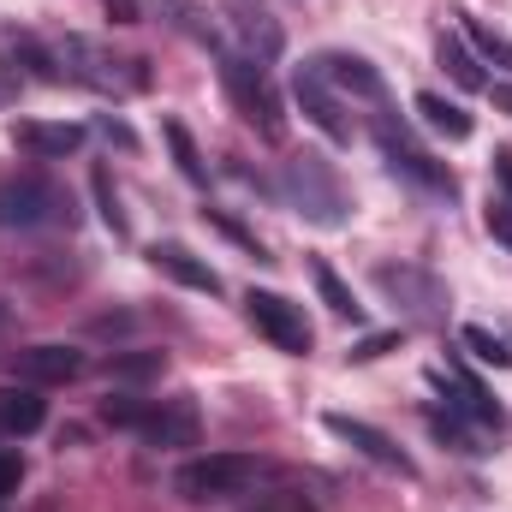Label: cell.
<instances>
[{
	"label": "cell",
	"mask_w": 512,
	"mask_h": 512,
	"mask_svg": "<svg viewBox=\"0 0 512 512\" xmlns=\"http://www.w3.org/2000/svg\"><path fill=\"white\" fill-rule=\"evenodd\" d=\"M78 221V197L24 167V173H0V233H42V227H72Z\"/></svg>",
	"instance_id": "1"
},
{
	"label": "cell",
	"mask_w": 512,
	"mask_h": 512,
	"mask_svg": "<svg viewBox=\"0 0 512 512\" xmlns=\"http://www.w3.org/2000/svg\"><path fill=\"white\" fill-rule=\"evenodd\" d=\"M280 191H286V203L310 221V227H346L352 221V197H346V185H340V173H334V161L322 155V149H304V155H292L286 167H280Z\"/></svg>",
	"instance_id": "2"
},
{
	"label": "cell",
	"mask_w": 512,
	"mask_h": 512,
	"mask_svg": "<svg viewBox=\"0 0 512 512\" xmlns=\"http://www.w3.org/2000/svg\"><path fill=\"white\" fill-rule=\"evenodd\" d=\"M256 477H262V459L256 453H197L173 471V495L191 501V507H209V501H239L251 495Z\"/></svg>",
	"instance_id": "3"
},
{
	"label": "cell",
	"mask_w": 512,
	"mask_h": 512,
	"mask_svg": "<svg viewBox=\"0 0 512 512\" xmlns=\"http://www.w3.org/2000/svg\"><path fill=\"white\" fill-rule=\"evenodd\" d=\"M54 60H60V72H66V84L102 90V96L149 90V66H143V60H120V54H108V48L90 42V36H66V42L54 48Z\"/></svg>",
	"instance_id": "4"
},
{
	"label": "cell",
	"mask_w": 512,
	"mask_h": 512,
	"mask_svg": "<svg viewBox=\"0 0 512 512\" xmlns=\"http://www.w3.org/2000/svg\"><path fill=\"white\" fill-rule=\"evenodd\" d=\"M376 143H382V155H387V167L399 173V179H411L417 191H429V197H459V179H453V167L447 161H435L417 137H411V126L393 114V108H382L376 114Z\"/></svg>",
	"instance_id": "5"
},
{
	"label": "cell",
	"mask_w": 512,
	"mask_h": 512,
	"mask_svg": "<svg viewBox=\"0 0 512 512\" xmlns=\"http://www.w3.org/2000/svg\"><path fill=\"white\" fill-rule=\"evenodd\" d=\"M221 90H227L233 114H239L245 126H256L268 143L286 137V108H280V96H274V84L262 78L256 60H245V54H221Z\"/></svg>",
	"instance_id": "6"
},
{
	"label": "cell",
	"mask_w": 512,
	"mask_h": 512,
	"mask_svg": "<svg viewBox=\"0 0 512 512\" xmlns=\"http://www.w3.org/2000/svg\"><path fill=\"white\" fill-rule=\"evenodd\" d=\"M376 286H382V298L399 304V316L417 322V328H441L447 310H453L447 286L429 268H417V262H376Z\"/></svg>",
	"instance_id": "7"
},
{
	"label": "cell",
	"mask_w": 512,
	"mask_h": 512,
	"mask_svg": "<svg viewBox=\"0 0 512 512\" xmlns=\"http://www.w3.org/2000/svg\"><path fill=\"white\" fill-rule=\"evenodd\" d=\"M245 316H251V328L274 346V352L310 358L316 334H310V316H304L292 298H280V292H268V286H251V292H245Z\"/></svg>",
	"instance_id": "8"
},
{
	"label": "cell",
	"mask_w": 512,
	"mask_h": 512,
	"mask_svg": "<svg viewBox=\"0 0 512 512\" xmlns=\"http://www.w3.org/2000/svg\"><path fill=\"white\" fill-rule=\"evenodd\" d=\"M292 102H298V114L322 131L328 143H352L346 102H340V90H334V84H322V72H316V66H298V72H292Z\"/></svg>",
	"instance_id": "9"
},
{
	"label": "cell",
	"mask_w": 512,
	"mask_h": 512,
	"mask_svg": "<svg viewBox=\"0 0 512 512\" xmlns=\"http://www.w3.org/2000/svg\"><path fill=\"white\" fill-rule=\"evenodd\" d=\"M429 382L447 393V411H453V417H471L477 429H507V411L489 399V387L477 382L459 358H447L441 370H429Z\"/></svg>",
	"instance_id": "10"
},
{
	"label": "cell",
	"mask_w": 512,
	"mask_h": 512,
	"mask_svg": "<svg viewBox=\"0 0 512 512\" xmlns=\"http://www.w3.org/2000/svg\"><path fill=\"white\" fill-rule=\"evenodd\" d=\"M328 429L346 441V447H358L370 465H382V471H393V477H417V459L393 441V435H382L376 423H364V417H346V411H328Z\"/></svg>",
	"instance_id": "11"
},
{
	"label": "cell",
	"mask_w": 512,
	"mask_h": 512,
	"mask_svg": "<svg viewBox=\"0 0 512 512\" xmlns=\"http://www.w3.org/2000/svg\"><path fill=\"white\" fill-rule=\"evenodd\" d=\"M137 435H143L149 447H197V435H203V417H197V399H191V393H173V399H155Z\"/></svg>",
	"instance_id": "12"
},
{
	"label": "cell",
	"mask_w": 512,
	"mask_h": 512,
	"mask_svg": "<svg viewBox=\"0 0 512 512\" xmlns=\"http://www.w3.org/2000/svg\"><path fill=\"white\" fill-rule=\"evenodd\" d=\"M316 72H322V84H334L340 96H364V102H387V78L364 60V54H346V48H328V54H316L310 60Z\"/></svg>",
	"instance_id": "13"
},
{
	"label": "cell",
	"mask_w": 512,
	"mask_h": 512,
	"mask_svg": "<svg viewBox=\"0 0 512 512\" xmlns=\"http://www.w3.org/2000/svg\"><path fill=\"white\" fill-rule=\"evenodd\" d=\"M227 30L239 36L245 60H256V66H268V60L286 54V30H280L262 6H251V0H233V6H227Z\"/></svg>",
	"instance_id": "14"
},
{
	"label": "cell",
	"mask_w": 512,
	"mask_h": 512,
	"mask_svg": "<svg viewBox=\"0 0 512 512\" xmlns=\"http://www.w3.org/2000/svg\"><path fill=\"white\" fill-rule=\"evenodd\" d=\"M84 370H90V358H84L78 346H60V340H48V346H24V352H18V382H30V387L78 382Z\"/></svg>",
	"instance_id": "15"
},
{
	"label": "cell",
	"mask_w": 512,
	"mask_h": 512,
	"mask_svg": "<svg viewBox=\"0 0 512 512\" xmlns=\"http://www.w3.org/2000/svg\"><path fill=\"white\" fill-rule=\"evenodd\" d=\"M84 137H90V131L72 126V120H18V126H12V143L30 149L36 161H66V155L84 149Z\"/></svg>",
	"instance_id": "16"
},
{
	"label": "cell",
	"mask_w": 512,
	"mask_h": 512,
	"mask_svg": "<svg viewBox=\"0 0 512 512\" xmlns=\"http://www.w3.org/2000/svg\"><path fill=\"white\" fill-rule=\"evenodd\" d=\"M149 262H155V274H167V280H179L185 292H221V274L203 262L197 251H185V245H173V239H161V245H149Z\"/></svg>",
	"instance_id": "17"
},
{
	"label": "cell",
	"mask_w": 512,
	"mask_h": 512,
	"mask_svg": "<svg viewBox=\"0 0 512 512\" xmlns=\"http://www.w3.org/2000/svg\"><path fill=\"white\" fill-rule=\"evenodd\" d=\"M48 423V399L36 387H0V435H36Z\"/></svg>",
	"instance_id": "18"
},
{
	"label": "cell",
	"mask_w": 512,
	"mask_h": 512,
	"mask_svg": "<svg viewBox=\"0 0 512 512\" xmlns=\"http://www.w3.org/2000/svg\"><path fill=\"white\" fill-rule=\"evenodd\" d=\"M411 108L423 114V126L435 131V137H447V143H465V137H471V126H477V120H471L459 102H447V96H435V90H423Z\"/></svg>",
	"instance_id": "19"
},
{
	"label": "cell",
	"mask_w": 512,
	"mask_h": 512,
	"mask_svg": "<svg viewBox=\"0 0 512 512\" xmlns=\"http://www.w3.org/2000/svg\"><path fill=\"white\" fill-rule=\"evenodd\" d=\"M310 280H316V298H322L340 322H364V304L352 298V286L334 274V262H328V256H310Z\"/></svg>",
	"instance_id": "20"
},
{
	"label": "cell",
	"mask_w": 512,
	"mask_h": 512,
	"mask_svg": "<svg viewBox=\"0 0 512 512\" xmlns=\"http://www.w3.org/2000/svg\"><path fill=\"white\" fill-rule=\"evenodd\" d=\"M6 60H12V72L24 66V72H30V78H42V84H66V72H60L54 48H42V42H30V36H12V42H6Z\"/></svg>",
	"instance_id": "21"
},
{
	"label": "cell",
	"mask_w": 512,
	"mask_h": 512,
	"mask_svg": "<svg viewBox=\"0 0 512 512\" xmlns=\"http://www.w3.org/2000/svg\"><path fill=\"white\" fill-rule=\"evenodd\" d=\"M441 66H447V78L459 84V90H489V78H483V66H477V54L459 42V36H441Z\"/></svg>",
	"instance_id": "22"
},
{
	"label": "cell",
	"mask_w": 512,
	"mask_h": 512,
	"mask_svg": "<svg viewBox=\"0 0 512 512\" xmlns=\"http://www.w3.org/2000/svg\"><path fill=\"white\" fill-rule=\"evenodd\" d=\"M102 370H108V382L137 387V382H155V376L167 370V352H114Z\"/></svg>",
	"instance_id": "23"
},
{
	"label": "cell",
	"mask_w": 512,
	"mask_h": 512,
	"mask_svg": "<svg viewBox=\"0 0 512 512\" xmlns=\"http://www.w3.org/2000/svg\"><path fill=\"white\" fill-rule=\"evenodd\" d=\"M161 137H167V149H173V161H179V173L191 179V185H209V161H203V149H197V137L179 126V120H167L161 126Z\"/></svg>",
	"instance_id": "24"
},
{
	"label": "cell",
	"mask_w": 512,
	"mask_h": 512,
	"mask_svg": "<svg viewBox=\"0 0 512 512\" xmlns=\"http://www.w3.org/2000/svg\"><path fill=\"white\" fill-rule=\"evenodd\" d=\"M459 346H465L477 364H489V370H512V346L501 340V334L477 328V322H465V328H459Z\"/></svg>",
	"instance_id": "25"
},
{
	"label": "cell",
	"mask_w": 512,
	"mask_h": 512,
	"mask_svg": "<svg viewBox=\"0 0 512 512\" xmlns=\"http://www.w3.org/2000/svg\"><path fill=\"white\" fill-rule=\"evenodd\" d=\"M429 435H435V441H447V447H453V453H465V459H483V453H489V447H483L459 417H453V411H429Z\"/></svg>",
	"instance_id": "26"
},
{
	"label": "cell",
	"mask_w": 512,
	"mask_h": 512,
	"mask_svg": "<svg viewBox=\"0 0 512 512\" xmlns=\"http://www.w3.org/2000/svg\"><path fill=\"white\" fill-rule=\"evenodd\" d=\"M90 191H96V209H102V221H108V233H114V239H126V209H120V191H114V173H108V167H96V173H90Z\"/></svg>",
	"instance_id": "27"
},
{
	"label": "cell",
	"mask_w": 512,
	"mask_h": 512,
	"mask_svg": "<svg viewBox=\"0 0 512 512\" xmlns=\"http://www.w3.org/2000/svg\"><path fill=\"white\" fill-rule=\"evenodd\" d=\"M465 36H471V48H477L483 60H495V66H507V72H512V42L495 30V24H483V18H465Z\"/></svg>",
	"instance_id": "28"
},
{
	"label": "cell",
	"mask_w": 512,
	"mask_h": 512,
	"mask_svg": "<svg viewBox=\"0 0 512 512\" xmlns=\"http://www.w3.org/2000/svg\"><path fill=\"white\" fill-rule=\"evenodd\" d=\"M149 405L155 399H137V393H114V399H102V423H114V429H143V417H149Z\"/></svg>",
	"instance_id": "29"
},
{
	"label": "cell",
	"mask_w": 512,
	"mask_h": 512,
	"mask_svg": "<svg viewBox=\"0 0 512 512\" xmlns=\"http://www.w3.org/2000/svg\"><path fill=\"white\" fill-rule=\"evenodd\" d=\"M203 221H209V227H215V233H227V239H233V245H245V251L256 256V262H274V256L262 251V245H256V233H245V227H239V221H233V215H227V209H203Z\"/></svg>",
	"instance_id": "30"
},
{
	"label": "cell",
	"mask_w": 512,
	"mask_h": 512,
	"mask_svg": "<svg viewBox=\"0 0 512 512\" xmlns=\"http://www.w3.org/2000/svg\"><path fill=\"white\" fill-rule=\"evenodd\" d=\"M393 346H399V334H364L346 358H352V364H376V358H382V352H393Z\"/></svg>",
	"instance_id": "31"
},
{
	"label": "cell",
	"mask_w": 512,
	"mask_h": 512,
	"mask_svg": "<svg viewBox=\"0 0 512 512\" xmlns=\"http://www.w3.org/2000/svg\"><path fill=\"white\" fill-rule=\"evenodd\" d=\"M18 483H24V459H18V447H0V501L18 495Z\"/></svg>",
	"instance_id": "32"
},
{
	"label": "cell",
	"mask_w": 512,
	"mask_h": 512,
	"mask_svg": "<svg viewBox=\"0 0 512 512\" xmlns=\"http://www.w3.org/2000/svg\"><path fill=\"white\" fill-rule=\"evenodd\" d=\"M483 221H489V239L512 251V203H495V197H489V215H483Z\"/></svg>",
	"instance_id": "33"
},
{
	"label": "cell",
	"mask_w": 512,
	"mask_h": 512,
	"mask_svg": "<svg viewBox=\"0 0 512 512\" xmlns=\"http://www.w3.org/2000/svg\"><path fill=\"white\" fill-rule=\"evenodd\" d=\"M131 328H137V316H131V310H114V316H90V334H102V340H108V334H131Z\"/></svg>",
	"instance_id": "34"
},
{
	"label": "cell",
	"mask_w": 512,
	"mask_h": 512,
	"mask_svg": "<svg viewBox=\"0 0 512 512\" xmlns=\"http://www.w3.org/2000/svg\"><path fill=\"white\" fill-rule=\"evenodd\" d=\"M96 131H102L108 143H120V149H137V131H131L126 120H114V114H102V120H96Z\"/></svg>",
	"instance_id": "35"
},
{
	"label": "cell",
	"mask_w": 512,
	"mask_h": 512,
	"mask_svg": "<svg viewBox=\"0 0 512 512\" xmlns=\"http://www.w3.org/2000/svg\"><path fill=\"white\" fill-rule=\"evenodd\" d=\"M268 512H316V507H310V495H298V489H280V495L268 501Z\"/></svg>",
	"instance_id": "36"
},
{
	"label": "cell",
	"mask_w": 512,
	"mask_h": 512,
	"mask_svg": "<svg viewBox=\"0 0 512 512\" xmlns=\"http://www.w3.org/2000/svg\"><path fill=\"white\" fill-rule=\"evenodd\" d=\"M102 6L114 12V24H137V18H143V6H137V0H102Z\"/></svg>",
	"instance_id": "37"
},
{
	"label": "cell",
	"mask_w": 512,
	"mask_h": 512,
	"mask_svg": "<svg viewBox=\"0 0 512 512\" xmlns=\"http://www.w3.org/2000/svg\"><path fill=\"white\" fill-rule=\"evenodd\" d=\"M495 179H501V185H507V203H512V155H507V149H501V155H495Z\"/></svg>",
	"instance_id": "38"
},
{
	"label": "cell",
	"mask_w": 512,
	"mask_h": 512,
	"mask_svg": "<svg viewBox=\"0 0 512 512\" xmlns=\"http://www.w3.org/2000/svg\"><path fill=\"white\" fill-rule=\"evenodd\" d=\"M489 96H495V108H507L512 114V84H489Z\"/></svg>",
	"instance_id": "39"
},
{
	"label": "cell",
	"mask_w": 512,
	"mask_h": 512,
	"mask_svg": "<svg viewBox=\"0 0 512 512\" xmlns=\"http://www.w3.org/2000/svg\"><path fill=\"white\" fill-rule=\"evenodd\" d=\"M12 96H18V84H12V78H0V108H6Z\"/></svg>",
	"instance_id": "40"
},
{
	"label": "cell",
	"mask_w": 512,
	"mask_h": 512,
	"mask_svg": "<svg viewBox=\"0 0 512 512\" xmlns=\"http://www.w3.org/2000/svg\"><path fill=\"white\" fill-rule=\"evenodd\" d=\"M0 512H6V501H0Z\"/></svg>",
	"instance_id": "41"
},
{
	"label": "cell",
	"mask_w": 512,
	"mask_h": 512,
	"mask_svg": "<svg viewBox=\"0 0 512 512\" xmlns=\"http://www.w3.org/2000/svg\"><path fill=\"white\" fill-rule=\"evenodd\" d=\"M256 512H268V507H256Z\"/></svg>",
	"instance_id": "42"
}]
</instances>
